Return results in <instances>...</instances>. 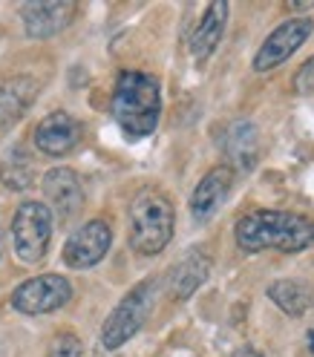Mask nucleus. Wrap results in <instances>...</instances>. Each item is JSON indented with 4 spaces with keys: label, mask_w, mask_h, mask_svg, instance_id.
Here are the masks:
<instances>
[{
    "label": "nucleus",
    "mask_w": 314,
    "mask_h": 357,
    "mask_svg": "<svg viewBox=\"0 0 314 357\" xmlns=\"http://www.w3.org/2000/svg\"><path fill=\"white\" fill-rule=\"evenodd\" d=\"M234 239L245 254H260L265 248L297 254L314 242V222L291 211H251L234 225Z\"/></svg>",
    "instance_id": "nucleus-1"
},
{
    "label": "nucleus",
    "mask_w": 314,
    "mask_h": 357,
    "mask_svg": "<svg viewBox=\"0 0 314 357\" xmlns=\"http://www.w3.org/2000/svg\"><path fill=\"white\" fill-rule=\"evenodd\" d=\"M113 119L130 142H139L159 127L162 119V89L150 73L121 70L113 86Z\"/></svg>",
    "instance_id": "nucleus-2"
},
{
    "label": "nucleus",
    "mask_w": 314,
    "mask_h": 357,
    "mask_svg": "<svg viewBox=\"0 0 314 357\" xmlns=\"http://www.w3.org/2000/svg\"><path fill=\"white\" fill-rule=\"evenodd\" d=\"M176 228L170 199L159 190H142L130 205V248L139 257H156L167 248Z\"/></svg>",
    "instance_id": "nucleus-3"
},
{
    "label": "nucleus",
    "mask_w": 314,
    "mask_h": 357,
    "mask_svg": "<svg viewBox=\"0 0 314 357\" xmlns=\"http://www.w3.org/2000/svg\"><path fill=\"white\" fill-rule=\"evenodd\" d=\"M156 291H159V282L156 280H144L136 288H130L124 294V300L110 311V317L101 326V346L107 351L121 349L130 337H136L142 331V326L147 323L153 303H156Z\"/></svg>",
    "instance_id": "nucleus-4"
},
{
    "label": "nucleus",
    "mask_w": 314,
    "mask_h": 357,
    "mask_svg": "<svg viewBox=\"0 0 314 357\" xmlns=\"http://www.w3.org/2000/svg\"><path fill=\"white\" fill-rule=\"evenodd\" d=\"M52 213L43 202H24L12 216V245L15 257L27 265H35L47 257L52 242Z\"/></svg>",
    "instance_id": "nucleus-5"
},
{
    "label": "nucleus",
    "mask_w": 314,
    "mask_h": 357,
    "mask_svg": "<svg viewBox=\"0 0 314 357\" xmlns=\"http://www.w3.org/2000/svg\"><path fill=\"white\" fill-rule=\"evenodd\" d=\"M73 300V285L61 274H40L27 282H20L12 291V308L20 314H50Z\"/></svg>",
    "instance_id": "nucleus-6"
},
{
    "label": "nucleus",
    "mask_w": 314,
    "mask_h": 357,
    "mask_svg": "<svg viewBox=\"0 0 314 357\" xmlns=\"http://www.w3.org/2000/svg\"><path fill=\"white\" fill-rule=\"evenodd\" d=\"M311 32H314V20L311 17H288L285 24H280L271 35L262 40V47H260V52L254 58V70L257 73H268V70H274V66H280L283 61H288L311 38Z\"/></svg>",
    "instance_id": "nucleus-7"
},
{
    "label": "nucleus",
    "mask_w": 314,
    "mask_h": 357,
    "mask_svg": "<svg viewBox=\"0 0 314 357\" xmlns=\"http://www.w3.org/2000/svg\"><path fill=\"white\" fill-rule=\"evenodd\" d=\"M110 245H113V231L104 219H89L87 225H81L63 245V262L75 268V271H84V268L98 265Z\"/></svg>",
    "instance_id": "nucleus-8"
},
{
    "label": "nucleus",
    "mask_w": 314,
    "mask_h": 357,
    "mask_svg": "<svg viewBox=\"0 0 314 357\" xmlns=\"http://www.w3.org/2000/svg\"><path fill=\"white\" fill-rule=\"evenodd\" d=\"M219 147L225 153V167L234 173H251L260 162V130L248 119H234L219 132Z\"/></svg>",
    "instance_id": "nucleus-9"
},
{
    "label": "nucleus",
    "mask_w": 314,
    "mask_h": 357,
    "mask_svg": "<svg viewBox=\"0 0 314 357\" xmlns=\"http://www.w3.org/2000/svg\"><path fill=\"white\" fill-rule=\"evenodd\" d=\"M78 6L73 0H32L20 6V20L29 38H52L73 24Z\"/></svg>",
    "instance_id": "nucleus-10"
},
{
    "label": "nucleus",
    "mask_w": 314,
    "mask_h": 357,
    "mask_svg": "<svg viewBox=\"0 0 314 357\" xmlns=\"http://www.w3.org/2000/svg\"><path fill=\"white\" fill-rule=\"evenodd\" d=\"M40 190L47 196V208H50L52 219H58V222H70L84 208L81 178L70 167H52L43 176Z\"/></svg>",
    "instance_id": "nucleus-11"
},
{
    "label": "nucleus",
    "mask_w": 314,
    "mask_h": 357,
    "mask_svg": "<svg viewBox=\"0 0 314 357\" xmlns=\"http://www.w3.org/2000/svg\"><path fill=\"white\" fill-rule=\"evenodd\" d=\"M81 142V124L78 119H73L63 109H55L47 119H40V124L35 127V147L47 155H66L73 153Z\"/></svg>",
    "instance_id": "nucleus-12"
},
{
    "label": "nucleus",
    "mask_w": 314,
    "mask_h": 357,
    "mask_svg": "<svg viewBox=\"0 0 314 357\" xmlns=\"http://www.w3.org/2000/svg\"><path fill=\"white\" fill-rule=\"evenodd\" d=\"M234 176L237 173L231 167L219 165L199 178V185L193 188V196H190V216L196 222H208L219 211V205L225 202L234 188Z\"/></svg>",
    "instance_id": "nucleus-13"
},
{
    "label": "nucleus",
    "mask_w": 314,
    "mask_h": 357,
    "mask_svg": "<svg viewBox=\"0 0 314 357\" xmlns=\"http://www.w3.org/2000/svg\"><path fill=\"white\" fill-rule=\"evenodd\" d=\"M208 274H211V257L202 248L188 251L182 259L170 268V274H167V291H170V297L176 303L188 300L196 288L208 280Z\"/></svg>",
    "instance_id": "nucleus-14"
},
{
    "label": "nucleus",
    "mask_w": 314,
    "mask_h": 357,
    "mask_svg": "<svg viewBox=\"0 0 314 357\" xmlns=\"http://www.w3.org/2000/svg\"><path fill=\"white\" fill-rule=\"evenodd\" d=\"M40 84L32 75H17L0 84V130L12 127L35 104Z\"/></svg>",
    "instance_id": "nucleus-15"
},
{
    "label": "nucleus",
    "mask_w": 314,
    "mask_h": 357,
    "mask_svg": "<svg viewBox=\"0 0 314 357\" xmlns=\"http://www.w3.org/2000/svg\"><path fill=\"white\" fill-rule=\"evenodd\" d=\"M225 24H228V3H222V0H216V3H211L205 12H202L199 24L190 35L193 61H205L214 55V50L222 40V32H225Z\"/></svg>",
    "instance_id": "nucleus-16"
},
{
    "label": "nucleus",
    "mask_w": 314,
    "mask_h": 357,
    "mask_svg": "<svg viewBox=\"0 0 314 357\" xmlns=\"http://www.w3.org/2000/svg\"><path fill=\"white\" fill-rule=\"evenodd\" d=\"M268 300H271L280 311H285L288 317H300L314 303V288L306 280L283 277V280H274L268 285Z\"/></svg>",
    "instance_id": "nucleus-17"
},
{
    "label": "nucleus",
    "mask_w": 314,
    "mask_h": 357,
    "mask_svg": "<svg viewBox=\"0 0 314 357\" xmlns=\"http://www.w3.org/2000/svg\"><path fill=\"white\" fill-rule=\"evenodd\" d=\"M0 182L9 190H27L35 182V165L24 150H12L0 162Z\"/></svg>",
    "instance_id": "nucleus-18"
},
{
    "label": "nucleus",
    "mask_w": 314,
    "mask_h": 357,
    "mask_svg": "<svg viewBox=\"0 0 314 357\" xmlns=\"http://www.w3.org/2000/svg\"><path fill=\"white\" fill-rule=\"evenodd\" d=\"M84 346L75 334H58L50 346V357H81Z\"/></svg>",
    "instance_id": "nucleus-19"
},
{
    "label": "nucleus",
    "mask_w": 314,
    "mask_h": 357,
    "mask_svg": "<svg viewBox=\"0 0 314 357\" xmlns=\"http://www.w3.org/2000/svg\"><path fill=\"white\" fill-rule=\"evenodd\" d=\"M294 93L297 96H314V55L297 70V75H294Z\"/></svg>",
    "instance_id": "nucleus-20"
},
{
    "label": "nucleus",
    "mask_w": 314,
    "mask_h": 357,
    "mask_svg": "<svg viewBox=\"0 0 314 357\" xmlns=\"http://www.w3.org/2000/svg\"><path fill=\"white\" fill-rule=\"evenodd\" d=\"M234 357H262V354H260L257 349H251V346H245V349H239Z\"/></svg>",
    "instance_id": "nucleus-21"
},
{
    "label": "nucleus",
    "mask_w": 314,
    "mask_h": 357,
    "mask_svg": "<svg viewBox=\"0 0 314 357\" xmlns=\"http://www.w3.org/2000/svg\"><path fill=\"white\" fill-rule=\"evenodd\" d=\"M308 6H314V3H308V0H294V3H291V9H297V12H303Z\"/></svg>",
    "instance_id": "nucleus-22"
},
{
    "label": "nucleus",
    "mask_w": 314,
    "mask_h": 357,
    "mask_svg": "<svg viewBox=\"0 0 314 357\" xmlns=\"http://www.w3.org/2000/svg\"><path fill=\"white\" fill-rule=\"evenodd\" d=\"M0 257H3V236H0Z\"/></svg>",
    "instance_id": "nucleus-23"
}]
</instances>
